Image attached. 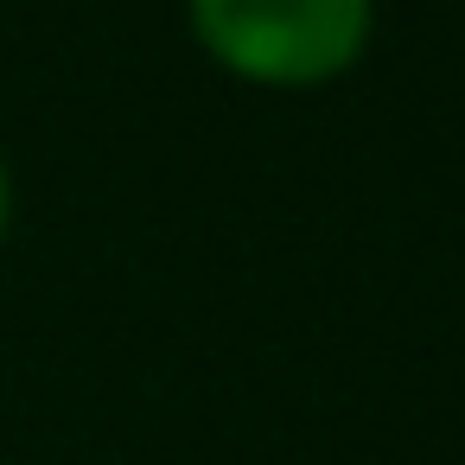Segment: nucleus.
<instances>
[{"instance_id":"1","label":"nucleus","mask_w":465,"mask_h":465,"mask_svg":"<svg viewBox=\"0 0 465 465\" xmlns=\"http://www.w3.org/2000/svg\"><path fill=\"white\" fill-rule=\"evenodd\" d=\"M198 52L255 90H325L376 33V0H185Z\"/></svg>"},{"instance_id":"2","label":"nucleus","mask_w":465,"mask_h":465,"mask_svg":"<svg viewBox=\"0 0 465 465\" xmlns=\"http://www.w3.org/2000/svg\"><path fill=\"white\" fill-rule=\"evenodd\" d=\"M7 230H14V166L0 153V242H7Z\"/></svg>"}]
</instances>
